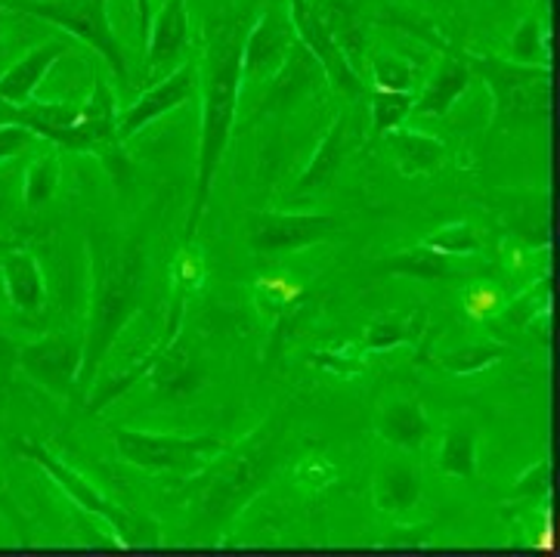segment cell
Masks as SVG:
<instances>
[{"label": "cell", "instance_id": "cell-1", "mask_svg": "<svg viewBox=\"0 0 560 557\" xmlns=\"http://www.w3.org/2000/svg\"><path fill=\"white\" fill-rule=\"evenodd\" d=\"M289 415L272 409L252 433H245L235 446L223 450L189 477L183 489L189 502L192 536L201 542H220L238 514L270 486L276 467L285 459Z\"/></svg>", "mask_w": 560, "mask_h": 557}, {"label": "cell", "instance_id": "cell-2", "mask_svg": "<svg viewBox=\"0 0 560 557\" xmlns=\"http://www.w3.org/2000/svg\"><path fill=\"white\" fill-rule=\"evenodd\" d=\"M88 260H91V298L84 320V362L78 391H91L100 378L103 360L125 332L127 323L143 306L145 282L152 260L133 235L118 230L91 227L88 230Z\"/></svg>", "mask_w": 560, "mask_h": 557}, {"label": "cell", "instance_id": "cell-3", "mask_svg": "<svg viewBox=\"0 0 560 557\" xmlns=\"http://www.w3.org/2000/svg\"><path fill=\"white\" fill-rule=\"evenodd\" d=\"M242 40L235 37V28L220 32L211 47L205 50L199 74V155H196V193L186 217V245L196 242L201 227V217L208 211V201L214 193V181L226 149L233 140L235 112L242 96Z\"/></svg>", "mask_w": 560, "mask_h": 557}, {"label": "cell", "instance_id": "cell-4", "mask_svg": "<svg viewBox=\"0 0 560 557\" xmlns=\"http://www.w3.org/2000/svg\"><path fill=\"white\" fill-rule=\"evenodd\" d=\"M470 74H477L492 93L489 127L505 130L511 125H526L548 118L551 112V69L521 66L499 56L465 54Z\"/></svg>", "mask_w": 560, "mask_h": 557}, {"label": "cell", "instance_id": "cell-5", "mask_svg": "<svg viewBox=\"0 0 560 557\" xmlns=\"http://www.w3.org/2000/svg\"><path fill=\"white\" fill-rule=\"evenodd\" d=\"M112 443L127 465L149 474H177L192 477L208 465L226 443L211 433L186 437V433H152L137 428H112Z\"/></svg>", "mask_w": 560, "mask_h": 557}, {"label": "cell", "instance_id": "cell-6", "mask_svg": "<svg viewBox=\"0 0 560 557\" xmlns=\"http://www.w3.org/2000/svg\"><path fill=\"white\" fill-rule=\"evenodd\" d=\"M3 7L25 16L54 22L56 28L78 37L93 54L103 56V62L118 81H127L130 72H127L125 47L112 28L109 0H7Z\"/></svg>", "mask_w": 560, "mask_h": 557}, {"label": "cell", "instance_id": "cell-7", "mask_svg": "<svg viewBox=\"0 0 560 557\" xmlns=\"http://www.w3.org/2000/svg\"><path fill=\"white\" fill-rule=\"evenodd\" d=\"M343 223L328 214H294V211H245V235L254 257H289L338 235Z\"/></svg>", "mask_w": 560, "mask_h": 557}, {"label": "cell", "instance_id": "cell-8", "mask_svg": "<svg viewBox=\"0 0 560 557\" xmlns=\"http://www.w3.org/2000/svg\"><path fill=\"white\" fill-rule=\"evenodd\" d=\"M84 362V335L78 332H54L37 341L19 347L16 365L35 381L40 391L54 396H72L81 381Z\"/></svg>", "mask_w": 560, "mask_h": 557}, {"label": "cell", "instance_id": "cell-9", "mask_svg": "<svg viewBox=\"0 0 560 557\" xmlns=\"http://www.w3.org/2000/svg\"><path fill=\"white\" fill-rule=\"evenodd\" d=\"M10 446H13V452L16 455H22V459H28V462H35L50 480H56V484L62 486V492L72 499L78 508H84L88 514H93V518H103V521L109 523L112 536H115V545L118 548H127V542L121 539V533H118V526H125L127 518L125 511L118 508V504H112L96 486L84 477V474H78L74 467H69L59 455H54V450H47L44 443H37V440H28V437H13L10 440Z\"/></svg>", "mask_w": 560, "mask_h": 557}, {"label": "cell", "instance_id": "cell-10", "mask_svg": "<svg viewBox=\"0 0 560 557\" xmlns=\"http://www.w3.org/2000/svg\"><path fill=\"white\" fill-rule=\"evenodd\" d=\"M289 22L294 37L307 47L310 54L319 59V66L326 69L331 84L353 100L362 88L360 74L350 66V59L341 50L335 32L326 25V19L319 13V7H316V0H289Z\"/></svg>", "mask_w": 560, "mask_h": 557}, {"label": "cell", "instance_id": "cell-11", "mask_svg": "<svg viewBox=\"0 0 560 557\" xmlns=\"http://www.w3.org/2000/svg\"><path fill=\"white\" fill-rule=\"evenodd\" d=\"M196 93H199V66L183 62L171 74H164L155 88L140 93L130 106L118 112V143L133 140L145 127L155 125L162 115L186 106Z\"/></svg>", "mask_w": 560, "mask_h": 557}, {"label": "cell", "instance_id": "cell-12", "mask_svg": "<svg viewBox=\"0 0 560 557\" xmlns=\"http://www.w3.org/2000/svg\"><path fill=\"white\" fill-rule=\"evenodd\" d=\"M189 50V3L186 0H164L162 10L149 22L145 35V74L159 78L183 66Z\"/></svg>", "mask_w": 560, "mask_h": 557}, {"label": "cell", "instance_id": "cell-13", "mask_svg": "<svg viewBox=\"0 0 560 557\" xmlns=\"http://www.w3.org/2000/svg\"><path fill=\"white\" fill-rule=\"evenodd\" d=\"M289 25L276 16V10H264L242 40V84L276 78L289 59Z\"/></svg>", "mask_w": 560, "mask_h": 557}, {"label": "cell", "instance_id": "cell-14", "mask_svg": "<svg viewBox=\"0 0 560 557\" xmlns=\"http://www.w3.org/2000/svg\"><path fill=\"white\" fill-rule=\"evenodd\" d=\"M372 502L381 514H406L421 502V477L409 452L390 450L381 455L375 480H372Z\"/></svg>", "mask_w": 560, "mask_h": 557}, {"label": "cell", "instance_id": "cell-15", "mask_svg": "<svg viewBox=\"0 0 560 557\" xmlns=\"http://www.w3.org/2000/svg\"><path fill=\"white\" fill-rule=\"evenodd\" d=\"M375 433L387 446L418 452L431 437V418L418 396H384L375 415Z\"/></svg>", "mask_w": 560, "mask_h": 557}, {"label": "cell", "instance_id": "cell-16", "mask_svg": "<svg viewBox=\"0 0 560 557\" xmlns=\"http://www.w3.org/2000/svg\"><path fill=\"white\" fill-rule=\"evenodd\" d=\"M350 121H353L350 108H341L338 118L326 130V137L313 149V159L307 162V167L298 174V181L291 186V196H310V193L328 189L335 183L341 164L350 155Z\"/></svg>", "mask_w": 560, "mask_h": 557}, {"label": "cell", "instance_id": "cell-17", "mask_svg": "<svg viewBox=\"0 0 560 557\" xmlns=\"http://www.w3.org/2000/svg\"><path fill=\"white\" fill-rule=\"evenodd\" d=\"M0 272H3V291L13 310L25 316H37L47 306V282L37 257L28 248H7L0 254Z\"/></svg>", "mask_w": 560, "mask_h": 557}, {"label": "cell", "instance_id": "cell-18", "mask_svg": "<svg viewBox=\"0 0 560 557\" xmlns=\"http://www.w3.org/2000/svg\"><path fill=\"white\" fill-rule=\"evenodd\" d=\"M434 467L446 477L480 484V425L470 415H458L446 425L434 455Z\"/></svg>", "mask_w": 560, "mask_h": 557}, {"label": "cell", "instance_id": "cell-19", "mask_svg": "<svg viewBox=\"0 0 560 557\" xmlns=\"http://www.w3.org/2000/svg\"><path fill=\"white\" fill-rule=\"evenodd\" d=\"M62 56H69L66 40H44L40 47L28 50L19 62H13L7 72L0 74V103L25 106V103L37 100V84L44 81V74L50 72Z\"/></svg>", "mask_w": 560, "mask_h": 557}, {"label": "cell", "instance_id": "cell-20", "mask_svg": "<svg viewBox=\"0 0 560 557\" xmlns=\"http://www.w3.org/2000/svg\"><path fill=\"white\" fill-rule=\"evenodd\" d=\"M118 100H115V91L106 81V74H93V91L91 96L81 103V121H78V130H81V140H84V152H96L103 155L106 149H115L118 146Z\"/></svg>", "mask_w": 560, "mask_h": 557}, {"label": "cell", "instance_id": "cell-21", "mask_svg": "<svg viewBox=\"0 0 560 557\" xmlns=\"http://www.w3.org/2000/svg\"><path fill=\"white\" fill-rule=\"evenodd\" d=\"M474 74L468 69V59L465 54H446L440 59L436 72L428 78V84L421 88V93H416V106L412 112L416 115H434V118H443L450 115V108L468 93Z\"/></svg>", "mask_w": 560, "mask_h": 557}, {"label": "cell", "instance_id": "cell-22", "mask_svg": "<svg viewBox=\"0 0 560 557\" xmlns=\"http://www.w3.org/2000/svg\"><path fill=\"white\" fill-rule=\"evenodd\" d=\"M381 140L390 146L394 162H397V171L402 177H424V174H434L436 167L446 162V143L431 137V134L412 130V127H394V130L384 134Z\"/></svg>", "mask_w": 560, "mask_h": 557}, {"label": "cell", "instance_id": "cell-23", "mask_svg": "<svg viewBox=\"0 0 560 557\" xmlns=\"http://www.w3.org/2000/svg\"><path fill=\"white\" fill-rule=\"evenodd\" d=\"M201 279H205L201 257L196 254L192 245H183V252L174 260V286H171V304H167V325H164V335L155 344L159 350H164V347H171V344L177 341L183 320H186L189 298L201 288Z\"/></svg>", "mask_w": 560, "mask_h": 557}, {"label": "cell", "instance_id": "cell-24", "mask_svg": "<svg viewBox=\"0 0 560 557\" xmlns=\"http://www.w3.org/2000/svg\"><path fill=\"white\" fill-rule=\"evenodd\" d=\"M428 306H416L412 316H399V313H381L372 316L365 325V338H362L360 350L362 353H381V350H390L399 344H412L416 347L428 328Z\"/></svg>", "mask_w": 560, "mask_h": 557}, {"label": "cell", "instance_id": "cell-25", "mask_svg": "<svg viewBox=\"0 0 560 557\" xmlns=\"http://www.w3.org/2000/svg\"><path fill=\"white\" fill-rule=\"evenodd\" d=\"M375 270H378V276H406V279H421V282H440V279H452L458 267L452 264L450 254L434 252L421 242L409 252L378 260Z\"/></svg>", "mask_w": 560, "mask_h": 557}, {"label": "cell", "instance_id": "cell-26", "mask_svg": "<svg viewBox=\"0 0 560 557\" xmlns=\"http://www.w3.org/2000/svg\"><path fill=\"white\" fill-rule=\"evenodd\" d=\"M508 59L521 66L551 69V32L545 25L542 13H529L517 22L514 35L508 40Z\"/></svg>", "mask_w": 560, "mask_h": 557}, {"label": "cell", "instance_id": "cell-27", "mask_svg": "<svg viewBox=\"0 0 560 557\" xmlns=\"http://www.w3.org/2000/svg\"><path fill=\"white\" fill-rule=\"evenodd\" d=\"M551 459H542L517 477L514 489L508 492V504L502 508V518H524L526 511H542L551 502Z\"/></svg>", "mask_w": 560, "mask_h": 557}, {"label": "cell", "instance_id": "cell-28", "mask_svg": "<svg viewBox=\"0 0 560 557\" xmlns=\"http://www.w3.org/2000/svg\"><path fill=\"white\" fill-rule=\"evenodd\" d=\"M508 357V347L495 341L483 344H468V347H458V350H446V353H436L434 360L443 372L450 375H477V372H487L489 365L502 362Z\"/></svg>", "mask_w": 560, "mask_h": 557}, {"label": "cell", "instance_id": "cell-29", "mask_svg": "<svg viewBox=\"0 0 560 557\" xmlns=\"http://www.w3.org/2000/svg\"><path fill=\"white\" fill-rule=\"evenodd\" d=\"M59 171H62V164H59V155H56L54 149L50 152H40L35 162L25 167L22 201H25L28 211L44 208L54 198L56 186H59Z\"/></svg>", "mask_w": 560, "mask_h": 557}, {"label": "cell", "instance_id": "cell-30", "mask_svg": "<svg viewBox=\"0 0 560 557\" xmlns=\"http://www.w3.org/2000/svg\"><path fill=\"white\" fill-rule=\"evenodd\" d=\"M155 357H159V350L145 353L143 360L137 362V365H130L127 372H118V375H109V378H96V387L91 391L88 409H91V413H103V409H106V406H112L118 396H125L127 391H133V387H137V384H140V381H143L149 372H152Z\"/></svg>", "mask_w": 560, "mask_h": 557}, {"label": "cell", "instance_id": "cell-31", "mask_svg": "<svg viewBox=\"0 0 560 557\" xmlns=\"http://www.w3.org/2000/svg\"><path fill=\"white\" fill-rule=\"evenodd\" d=\"M412 106H416V93L375 91L372 96V137L381 140L394 127L406 125V118L412 115Z\"/></svg>", "mask_w": 560, "mask_h": 557}, {"label": "cell", "instance_id": "cell-32", "mask_svg": "<svg viewBox=\"0 0 560 557\" xmlns=\"http://www.w3.org/2000/svg\"><path fill=\"white\" fill-rule=\"evenodd\" d=\"M372 84L375 91L416 93V69L394 54H381L372 59Z\"/></svg>", "mask_w": 560, "mask_h": 557}, {"label": "cell", "instance_id": "cell-33", "mask_svg": "<svg viewBox=\"0 0 560 557\" xmlns=\"http://www.w3.org/2000/svg\"><path fill=\"white\" fill-rule=\"evenodd\" d=\"M424 245L440 254H450V257H465V254L480 252V239L474 235L468 223H446V227H440V230L428 235Z\"/></svg>", "mask_w": 560, "mask_h": 557}, {"label": "cell", "instance_id": "cell-34", "mask_svg": "<svg viewBox=\"0 0 560 557\" xmlns=\"http://www.w3.org/2000/svg\"><path fill=\"white\" fill-rule=\"evenodd\" d=\"M44 140L37 137L35 130L16 125V121H3L0 125V162H13L19 155H25L28 149H35Z\"/></svg>", "mask_w": 560, "mask_h": 557}, {"label": "cell", "instance_id": "cell-35", "mask_svg": "<svg viewBox=\"0 0 560 557\" xmlns=\"http://www.w3.org/2000/svg\"><path fill=\"white\" fill-rule=\"evenodd\" d=\"M362 353L360 347H338V350H326V353H316V365L326 369L331 375L353 378L360 375L362 369Z\"/></svg>", "mask_w": 560, "mask_h": 557}, {"label": "cell", "instance_id": "cell-36", "mask_svg": "<svg viewBox=\"0 0 560 557\" xmlns=\"http://www.w3.org/2000/svg\"><path fill=\"white\" fill-rule=\"evenodd\" d=\"M254 288H257L260 298H270L272 306H276V313H285L289 306H294L301 301V288L291 286L285 279H257Z\"/></svg>", "mask_w": 560, "mask_h": 557}, {"label": "cell", "instance_id": "cell-37", "mask_svg": "<svg viewBox=\"0 0 560 557\" xmlns=\"http://www.w3.org/2000/svg\"><path fill=\"white\" fill-rule=\"evenodd\" d=\"M465 306H468L470 320H487L502 310V294L492 286H474L465 298Z\"/></svg>", "mask_w": 560, "mask_h": 557}, {"label": "cell", "instance_id": "cell-38", "mask_svg": "<svg viewBox=\"0 0 560 557\" xmlns=\"http://www.w3.org/2000/svg\"><path fill=\"white\" fill-rule=\"evenodd\" d=\"M16 353H19V347H13L10 335H7V332H3V325H0V372H10V369L16 365Z\"/></svg>", "mask_w": 560, "mask_h": 557}, {"label": "cell", "instance_id": "cell-39", "mask_svg": "<svg viewBox=\"0 0 560 557\" xmlns=\"http://www.w3.org/2000/svg\"><path fill=\"white\" fill-rule=\"evenodd\" d=\"M133 10H137V25H140V35H149V22H152V0H133Z\"/></svg>", "mask_w": 560, "mask_h": 557}, {"label": "cell", "instance_id": "cell-40", "mask_svg": "<svg viewBox=\"0 0 560 557\" xmlns=\"http://www.w3.org/2000/svg\"><path fill=\"white\" fill-rule=\"evenodd\" d=\"M7 248H13V242H10V239H3V235H0V254L7 252Z\"/></svg>", "mask_w": 560, "mask_h": 557}, {"label": "cell", "instance_id": "cell-41", "mask_svg": "<svg viewBox=\"0 0 560 557\" xmlns=\"http://www.w3.org/2000/svg\"><path fill=\"white\" fill-rule=\"evenodd\" d=\"M3 19H7V7L0 3V37H3Z\"/></svg>", "mask_w": 560, "mask_h": 557}, {"label": "cell", "instance_id": "cell-42", "mask_svg": "<svg viewBox=\"0 0 560 557\" xmlns=\"http://www.w3.org/2000/svg\"><path fill=\"white\" fill-rule=\"evenodd\" d=\"M3 387H7V381H0V391H3Z\"/></svg>", "mask_w": 560, "mask_h": 557}, {"label": "cell", "instance_id": "cell-43", "mask_svg": "<svg viewBox=\"0 0 560 557\" xmlns=\"http://www.w3.org/2000/svg\"><path fill=\"white\" fill-rule=\"evenodd\" d=\"M539 3H542V7H545V3H548V0H539Z\"/></svg>", "mask_w": 560, "mask_h": 557}]
</instances>
